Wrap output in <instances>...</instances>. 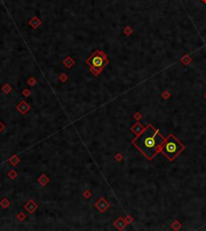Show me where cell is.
I'll return each instance as SVG.
<instances>
[{
    "instance_id": "cell-1",
    "label": "cell",
    "mask_w": 206,
    "mask_h": 231,
    "mask_svg": "<svg viewBox=\"0 0 206 231\" xmlns=\"http://www.w3.org/2000/svg\"><path fill=\"white\" fill-rule=\"evenodd\" d=\"M164 142V138L159 131L151 125H148L135 138L133 139L131 143L148 160H151L159 152Z\"/></svg>"
},
{
    "instance_id": "cell-2",
    "label": "cell",
    "mask_w": 206,
    "mask_h": 231,
    "mask_svg": "<svg viewBox=\"0 0 206 231\" xmlns=\"http://www.w3.org/2000/svg\"><path fill=\"white\" fill-rule=\"evenodd\" d=\"M86 63L89 67V70L95 77H98L103 69L110 63L106 54L101 50H96L86 60Z\"/></svg>"
},
{
    "instance_id": "cell-3",
    "label": "cell",
    "mask_w": 206,
    "mask_h": 231,
    "mask_svg": "<svg viewBox=\"0 0 206 231\" xmlns=\"http://www.w3.org/2000/svg\"><path fill=\"white\" fill-rule=\"evenodd\" d=\"M184 145L173 135H170L163 144L160 151L169 160L172 161L184 150Z\"/></svg>"
},
{
    "instance_id": "cell-4",
    "label": "cell",
    "mask_w": 206,
    "mask_h": 231,
    "mask_svg": "<svg viewBox=\"0 0 206 231\" xmlns=\"http://www.w3.org/2000/svg\"><path fill=\"white\" fill-rule=\"evenodd\" d=\"M94 206L100 212H104L106 210H107L109 208H110V204H109V202L106 200H105V198L101 197L98 201L95 203Z\"/></svg>"
},
{
    "instance_id": "cell-5",
    "label": "cell",
    "mask_w": 206,
    "mask_h": 231,
    "mask_svg": "<svg viewBox=\"0 0 206 231\" xmlns=\"http://www.w3.org/2000/svg\"><path fill=\"white\" fill-rule=\"evenodd\" d=\"M24 208L29 212V214H34L35 211L39 208L38 205L36 204L33 200H29L24 205Z\"/></svg>"
},
{
    "instance_id": "cell-6",
    "label": "cell",
    "mask_w": 206,
    "mask_h": 231,
    "mask_svg": "<svg viewBox=\"0 0 206 231\" xmlns=\"http://www.w3.org/2000/svg\"><path fill=\"white\" fill-rule=\"evenodd\" d=\"M18 110H19L23 115H25L27 114V112L31 109V106H30L25 101H21L19 104H18L15 107Z\"/></svg>"
},
{
    "instance_id": "cell-7",
    "label": "cell",
    "mask_w": 206,
    "mask_h": 231,
    "mask_svg": "<svg viewBox=\"0 0 206 231\" xmlns=\"http://www.w3.org/2000/svg\"><path fill=\"white\" fill-rule=\"evenodd\" d=\"M28 23H29L30 25L32 27L33 29H37L41 25V23H42L41 20L39 19L38 17H36V16H33L32 19L29 20Z\"/></svg>"
},
{
    "instance_id": "cell-8",
    "label": "cell",
    "mask_w": 206,
    "mask_h": 231,
    "mask_svg": "<svg viewBox=\"0 0 206 231\" xmlns=\"http://www.w3.org/2000/svg\"><path fill=\"white\" fill-rule=\"evenodd\" d=\"M75 60L72 59L71 57H66L62 61V64L68 69H71L72 66L75 64Z\"/></svg>"
},
{
    "instance_id": "cell-9",
    "label": "cell",
    "mask_w": 206,
    "mask_h": 231,
    "mask_svg": "<svg viewBox=\"0 0 206 231\" xmlns=\"http://www.w3.org/2000/svg\"><path fill=\"white\" fill-rule=\"evenodd\" d=\"M114 226L116 227L118 229H119V230H122L125 226H126V222H125V221H124V219L123 217H119V218H118V219L114 221Z\"/></svg>"
},
{
    "instance_id": "cell-10",
    "label": "cell",
    "mask_w": 206,
    "mask_h": 231,
    "mask_svg": "<svg viewBox=\"0 0 206 231\" xmlns=\"http://www.w3.org/2000/svg\"><path fill=\"white\" fill-rule=\"evenodd\" d=\"M37 181H38V183L40 184H41L43 187H45L48 183H49L50 180H49V178H48V177H47V175L45 174H42L40 176V177L38 178Z\"/></svg>"
},
{
    "instance_id": "cell-11",
    "label": "cell",
    "mask_w": 206,
    "mask_h": 231,
    "mask_svg": "<svg viewBox=\"0 0 206 231\" xmlns=\"http://www.w3.org/2000/svg\"><path fill=\"white\" fill-rule=\"evenodd\" d=\"M9 162L11 163L13 166H16L18 163L20 162V159L19 158V156H17L16 155H13L10 159H9Z\"/></svg>"
},
{
    "instance_id": "cell-12",
    "label": "cell",
    "mask_w": 206,
    "mask_h": 231,
    "mask_svg": "<svg viewBox=\"0 0 206 231\" xmlns=\"http://www.w3.org/2000/svg\"><path fill=\"white\" fill-rule=\"evenodd\" d=\"M10 205H11L10 200L7 198H6V197L3 198L1 200V201H0V205L2 206L3 209H7L9 206H10Z\"/></svg>"
},
{
    "instance_id": "cell-13",
    "label": "cell",
    "mask_w": 206,
    "mask_h": 231,
    "mask_svg": "<svg viewBox=\"0 0 206 231\" xmlns=\"http://www.w3.org/2000/svg\"><path fill=\"white\" fill-rule=\"evenodd\" d=\"M143 129H144L143 127V126L141 127V126H140V125L138 124V123H137V124H135V125L134 126H133V127H131V131H132L133 132H135L137 135H138V134H140Z\"/></svg>"
},
{
    "instance_id": "cell-14",
    "label": "cell",
    "mask_w": 206,
    "mask_h": 231,
    "mask_svg": "<svg viewBox=\"0 0 206 231\" xmlns=\"http://www.w3.org/2000/svg\"><path fill=\"white\" fill-rule=\"evenodd\" d=\"M11 90H12V87L10 86L8 83H6L4 86L2 87V91H3V92H4L6 94H10Z\"/></svg>"
},
{
    "instance_id": "cell-15",
    "label": "cell",
    "mask_w": 206,
    "mask_h": 231,
    "mask_svg": "<svg viewBox=\"0 0 206 231\" xmlns=\"http://www.w3.org/2000/svg\"><path fill=\"white\" fill-rule=\"evenodd\" d=\"M7 176H8L10 179H11V180H15V178H17L18 173L15 171V170H11V171L7 174Z\"/></svg>"
},
{
    "instance_id": "cell-16",
    "label": "cell",
    "mask_w": 206,
    "mask_h": 231,
    "mask_svg": "<svg viewBox=\"0 0 206 231\" xmlns=\"http://www.w3.org/2000/svg\"><path fill=\"white\" fill-rule=\"evenodd\" d=\"M16 217H17V219L19 220V221H24V220L26 219L27 216H26V214H24L23 212H20L19 214H17Z\"/></svg>"
},
{
    "instance_id": "cell-17",
    "label": "cell",
    "mask_w": 206,
    "mask_h": 231,
    "mask_svg": "<svg viewBox=\"0 0 206 231\" xmlns=\"http://www.w3.org/2000/svg\"><path fill=\"white\" fill-rule=\"evenodd\" d=\"M123 32L126 35H130L133 33V29L130 26H126L123 30Z\"/></svg>"
},
{
    "instance_id": "cell-18",
    "label": "cell",
    "mask_w": 206,
    "mask_h": 231,
    "mask_svg": "<svg viewBox=\"0 0 206 231\" xmlns=\"http://www.w3.org/2000/svg\"><path fill=\"white\" fill-rule=\"evenodd\" d=\"M68 76L66 75L65 73H61L59 75V80L61 81V82H66L68 80Z\"/></svg>"
},
{
    "instance_id": "cell-19",
    "label": "cell",
    "mask_w": 206,
    "mask_h": 231,
    "mask_svg": "<svg viewBox=\"0 0 206 231\" xmlns=\"http://www.w3.org/2000/svg\"><path fill=\"white\" fill-rule=\"evenodd\" d=\"M27 84L29 85V86H35V85L36 84V80L34 78V77H30L28 80L27 81Z\"/></svg>"
},
{
    "instance_id": "cell-20",
    "label": "cell",
    "mask_w": 206,
    "mask_h": 231,
    "mask_svg": "<svg viewBox=\"0 0 206 231\" xmlns=\"http://www.w3.org/2000/svg\"><path fill=\"white\" fill-rule=\"evenodd\" d=\"M22 94H23L24 97H29V95L31 94V91H30L28 89H24L22 91Z\"/></svg>"
},
{
    "instance_id": "cell-21",
    "label": "cell",
    "mask_w": 206,
    "mask_h": 231,
    "mask_svg": "<svg viewBox=\"0 0 206 231\" xmlns=\"http://www.w3.org/2000/svg\"><path fill=\"white\" fill-rule=\"evenodd\" d=\"M190 61H191V59H190L189 57H188V56H185V57L182 59V62H183L184 64H185L186 65H187L188 64H189Z\"/></svg>"
},
{
    "instance_id": "cell-22",
    "label": "cell",
    "mask_w": 206,
    "mask_h": 231,
    "mask_svg": "<svg viewBox=\"0 0 206 231\" xmlns=\"http://www.w3.org/2000/svg\"><path fill=\"white\" fill-rule=\"evenodd\" d=\"M83 194H84V197H85V198H86V199H89L90 197L92 196V193H91V192L89 191V190L85 191Z\"/></svg>"
},
{
    "instance_id": "cell-23",
    "label": "cell",
    "mask_w": 206,
    "mask_h": 231,
    "mask_svg": "<svg viewBox=\"0 0 206 231\" xmlns=\"http://www.w3.org/2000/svg\"><path fill=\"white\" fill-rule=\"evenodd\" d=\"M114 158H115V160H116L119 161V160H121V159H122V156L120 155V154H117V155L115 156Z\"/></svg>"
},
{
    "instance_id": "cell-24",
    "label": "cell",
    "mask_w": 206,
    "mask_h": 231,
    "mask_svg": "<svg viewBox=\"0 0 206 231\" xmlns=\"http://www.w3.org/2000/svg\"><path fill=\"white\" fill-rule=\"evenodd\" d=\"M4 128H5V126L0 122V132H2L4 130Z\"/></svg>"
},
{
    "instance_id": "cell-25",
    "label": "cell",
    "mask_w": 206,
    "mask_h": 231,
    "mask_svg": "<svg viewBox=\"0 0 206 231\" xmlns=\"http://www.w3.org/2000/svg\"><path fill=\"white\" fill-rule=\"evenodd\" d=\"M203 2H204V3H206V0H203Z\"/></svg>"
}]
</instances>
